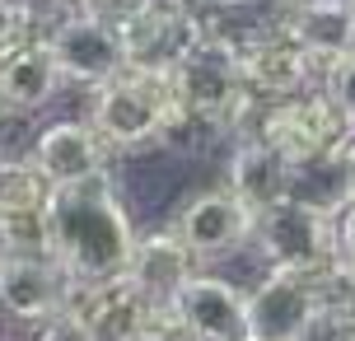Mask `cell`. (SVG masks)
Listing matches in <instances>:
<instances>
[{
  "label": "cell",
  "mask_w": 355,
  "mask_h": 341,
  "mask_svg": "<svg viewBox=\"0 0 355 341\" xmlns=\"http://www.w3.org/2000/svg\"><path fill=\"white\" fill-rule=\"evenodd\" d=\"M252 248L266 271H322L337 257V229L332 211H318L309 201L290 197L271 206L252 225Z\"/></svg>",
  "instance_id": "5"
},
{
  "label": "cell",
  "mask_w": 355,
  "mask_h": 341,
  "mask_svg": "<svg viewBox=\"0 0 355 341\" xmlns=\"http://www.w3.org/2000/svg\"><path fill=\"white\" fill-rule=\"evenodd\" d=\"M136 341H196V337H192V332H187L182 323H178L173 308H159V313L145 323V332H141Z\"/></svg>",
  "instance_id": "24"
},
{
  "label": "cell",
  "mask_w": 355,
  "mask_h": 341,
  "mask_svg": "<svg viewBox=\"0 0 355 341\" xmlns=\"http://www.w3.org/2000/svg\"><path fill=\"white\" fill-rule=\"evenodd\" d=\"M252 225H257V216L234 197L230 187H211V192H196L178 211L173 229L196 262H220V257H234L239 248H248Z\"/></svg>",
  "instance_id": "9"
},
{
  "label": "cell",
  "mask_w": 355,
  "mask_h": 341,
  "mask_svg": "<svg viewBox=\"0 0 355 341\" xmlns=\"http://www.w3.org/2000/svg\"><path fill=\"white\" fill-rule=\"evenodd\" d=\"M47 225H52V257L66 267L71 281L122 276L131 262L136 229L126 206L117 201L112 173H98L75 187H52Z\"/></svg>",
  "instance_id": "1"
},
{
  "label": "cell",
  "mask_w": 355,
  "mask_h": 341,
  "mask_svg": "<svg viewBox=\"0 0 355 341\" xmlns=\"http://www.w3.org/2000/svg\"><path fill=\"white\" fill-rule=\"evenodd\" d=\"M47 47H52L61 75L71 85H85V89H98V85H107V80H117L126 71L117 24L98 19V15H85V10H66V19L52 24Z\"/></svg>",
  "instance_id": "8"
},
{
  "label": "cell",
  "mask_w": 355,
  "mask_h": 341,
  "mask_svg": "<svg viewBox=\"0 0 355 341\" xmlns=\"http://www.w3.org/2000/svg\"><path fill=\"white\" fill-rule=\"evenodd\" d=\"M322 313L318 271H266L248 290L252 341H304Z\"/></svg>",
  "instance_id": "7"
},
{
  "label": "cell",
  "mask_w": 355,
  "mask_h": 341,
  "mask_svg": "<svg viewBox=\"0 0 355 341\" xmlns=\"http://www.w3.org/2000/svg\"><path fill=\"white\" fill-rule=\"evenodd\" d=\"M37 341H94V337H89V327H85L80 313L61 308V313H52V318L37 323Z\"/></svg>",
  "instance_id": "22"
},
{
  "label": "cell",
  "mask_w": 355,
  "mask_h": 341,
  "mask_svg": "<svg viewBox=\"0 0 355 341\" xmlns=\"http://www.w3.org/2000/svg\"><path fill=\"white\" fill-rule=\"evenodd\" d=\"M196 271V257L187 252V243L178 238V229H150L136 234V248H131V262H126V276L136 281L150 304L168 308L173 295L187 286V276Z\"/></svg>",
  "instance_id": "17"
},
{
  "label": "cell",
  "mask_w": 355,
  "mask_h": 341,
  "mask_svg": "<svg viewBox=\"0 0 355 341\" xmlns=\"http://www.w3.org/2000/svg\"><path fill=\"white\" fill-rule=\"evenodd\" d=\"M168 89H173L178 108L187 112V117L215 126V131H234V126H243L257 112V98L248 94L243 71H239V52L225 47L211 33H201L173 61Z\"/></svg>",
  "instance_id": "2"
},
{
  "label": "cell",
  "mask_w": 355,
  "mask_h": 341,
  "mask_svg": "<svg viewBox=\"0 0 355 341\" xmlns=\"http://www.w3.org/2000/svg\"><path fill=\"white\" fill-rule=\"evenodd\" d=\"M178 323L187 327L196 341H252L248 332V295L211 271H192L187 286L173 295Z\"/></svg>",
  "instance_id": "11"
},
{
  "label": "cell",
  "mask_w": 355,
  "mask_h": 341,
  "mask_svg": "<svg viewBox=\"0 0 355 341\" xmlns=\"http://www.w3.org/2000/svg\"><path fill=\"white\" fill-rule=\"evenodd\" d=\"M239 71H243V85L257 103H281V98H295V94L309 89L318 66L309 61V52L281 24V28L262 33L257 42H248L239 52Z\"/></svg>",
  "instance_id": "13"
},
{
  "label": "cell",
  "mask_w": 355,
  "mask_h": 341,
  "mask_svg": "<svg viewBox=\"0 0 355 341\" xmlns=\"http://www.w3.org/2000/svg\"><path fill=\"white\" fill-rule=\"evenodd\" d=\"M5 252L52 257V225H47V206H42V211H10V216H0V257H5Z\"/></svg>",
  "instance_id": "20"
},
{
  "label": "cell",
  "mask_w": 355,
  "mask_h": 341,
  "mask_svg": "<svg viewBox=\"0 0 355 341\" xmlns=\"http://www.w3.org/2000/svg\"><path fill=\"white\" fill-rule=\"evenodd\" d=\"M225 187L248 206L252 216H262V211H271V206L295 197V159H285L281 150L266 145L262 136H248L230 155Z\"/></svg>",
  "instance_id": "14"
},
{
  "label": "cell",
  "mask_w": 355,
  "mask_h": 341,
  "mask_svg": "<svg viewBox=\"0 0 355 341\" xmlns=\"http://www.w3.org/2000/svg\"><path fill=\"white\" fill-rule=\"evenodd\" d=\"M276 5H285V10H295V5H304V0H276Z\"/></svg>",
  "instance_id": "26"
},
{
  "label": "cell",
  "mask_w": 355,
  "mask_h": 341,
  "mask_svg": "<svg viewBox=\"0 0 355 341\" xmlns=\"http://www.w3.org/2000/svg\"><path fill=\"white\" fill-rule=\"evenodd\" d=\"M61 85H66V75L56 66L47 37H33V42H19L10 52H0V98H5L10 117L47 108L61 94Z\"/></svg>",
  "instance_id": "16"
},
{
  "label": "cell",
  "mask_w": 355,
  "mask_h": 341,
  "mask_svg": "<svg viewBox=\"0 0 355 341\" xmlns=\"http://www.w3.org/2000/svg\"><path fill=\"white\" fill-rule=\"evenodd\" d=\"M71 276L56 257H33V252H5L0 257V313L37 327L71 299Z\"/></svg>",
  "instance_id": "12"
},
{
  "label": "cell",
  "mask_w": 355,
  "mask_h": 341,
  "mask_svg": "<svg viewBox=\"0 0 355 341\" xmlns=\"http://www.w3.org/2000/svg\"><path fill=\"white\" fill-rule=\"evenodd\" d=\"M66 308L85 318L94 341H136L145 332V323L159 313V304H150L126 271L103 276V281H75Z\"/></svg>",
  "instance_id": "10"
},
{
  "label": "cell",
  "mask_w": 355,
  "mask_h": 341,
  "mask_svg": "<svg viewBox=\"0 0 355 341\" xmlns=\"http://www.w3.org/2000/svg\"><path fill=\"white\" fill-rule=\"evenodd\" d=\"M117 37L126 52V71L168 75L178 56L201 37V19L178 0H141L117 19Z\"/></svg>",
  "instance_id": "6"
},
{
  "label": "cell",
  "mask_w": 355,
  "mask_h": 341,
  "mask_svg": "<svg viewBox=\"0 0 355 341\" xmlns=\"http://www.w3.org/2000/svg\"><path fill=\"white\" fill-rule=\"evenodd\" d=\"M178 98L168 89V75L122 71L89 98V126L98 131L107 150H145L159 145L168 122L178 117Z\"/></svg>",
  "instance_id": "3"
},
{
  "label": "cell",
  "mask_w": 355,
  "mask_h": 341,
  "mask_svg": "<svg viewBox=\"0 0 355 341\" xmlns=\"http://www.w3.org/2000/svg\"><path fill=\"white\" fill-rule=\"evenodd\" d=\"M322 94L337 103V112L346 117V126L355 131V52L332 61L327 71H322Z\"/></svg>",
  "instance_id": "21"
},
{
  "label": "cell",
  "mask_w": 355,
  "mask_h": 341,
  "mask_svg": "<svg viewBox=\"0 0 355 341\" xmlns=\"http://www.w3.org/2000/svg\"><path fill=\"white\" fill-rule=\"evenodd\" d=\"M285 28L309 61L327 71L332 61L355 52V0H304L285 15Z\"/></svg>",
  "instance_id": "18"
},
{
  "label": "cell",
  "mask_w": 355,
  "mask_h": 341,
  "mask_svg": "<svg viewBox=\"0 0 355 341\" xmlns=\"http://www.w3.org/2000/svg\"><path fill=\"white\" fill-rule=\"evenodd\" d=\"M33 164L47 173L52 187H75L107 173V145L89 122H52L33 141Z\"/></svg>",
  "instance_id": "15"
},
{
  "label": "cell",
  "mask_w": 355,
  "mask_h": 341,
  "mask_svg": "<svg viewBox=\"0 0 355 341\" xmlns=\"http://www.w3.org/2000/svg\"><path fill=\"white\" fill-rule=\"evenodd\" d=\"M252 136L276 145L285 159L309 164V159H332L346 145L351 126L322 89H304L295 98H281V103H257Z\"/></svg>",
  "instance_id": "4"
},
{
  "label": "cell",
  "mask_w": 355,
  "mask_h": 341,
  "mask_svg": "<svg viewBox=\"0 0 355 341\" xmlns=\"http://www.w3.org/2000/svg\"><path fill=\"white\" fill-rule=\"evenodd\" d=\"M332 229H337V257L355 267V197H346L332 216Z\"/></svg>",
  "instance_id": "23"
},
{
  "label": "cell",
  "mask_w": 355,
  "mask_h": 341,
  "mask_svg": "<svg viewBox=\"0 0 355 341\" xmlns=\"http://www.w3.org/2000/svg\"><path fill=\"white\" fill-rule=\"evenodd\" d=\"M52 201V182L33 164V155H0V216L10 211H42Z\"/></svg>",
  "instance_id": "19"
},
{
  "label": "cell",
  "mask_w": 355,
  "mask_h": 341,
  "mask_svg": "<svg viewBox=\"0 0 355 341\" xmlns=\"http://www.w3.org/2000/svg\"><path fill=\"white\" fill-rule=\"evenodd\" d=\"M5 117H10V108H5V98H0V122H5Z\"/></svg>",
  "instance_id": "27"
},
{
  "label": "cell",
  "mask_w": 355,
  "mask_h": 341,
  "mask_svg": "<svg viewBox=\"0 0 355 341\" xmlns=\"http://www.w3.org/2000/svg\"><path fill=\"white\" fill-rule=\"evenodd\" d=\"M337 164H341V173H346V192L355 197V131L346 136V145L337 150Z\"/></svg>",
  "instance_id": "25"
}]
</instances>
